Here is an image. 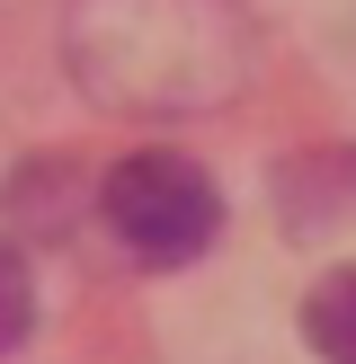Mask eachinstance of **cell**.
Returning <instances> with one entry per match:
<instances>
[{"mask_svg": "<svg viewBox=\"0 0 356 364\" xmlns=\"http://www.w3.org/2000/svg\"><path fill=\"white\" fill-rule=\"evenodd\" d=\"M249 27L231 0H80L71 80L116 116H196L241 80Z\"/></svg>", "mask_w": 356, "mask_h": 364, "instance_id": "1", "label": "cell"}, {"mask_svg": "<svg viewBox=\"0 0 356 364\" xmlns=\"http://www.w3.org/2000/svg\"><path fill=\"white\" fill-rule=\"evenodd\" d=\"M98 213L142 267H187L196 249L223 231V196L196 160L178 151H134L98 178Z\"/></svg>", "mask_w": 356, "mask_h": 364, "instance_id": "2", "label": "cell"}, {"mask_svg": "<svg viewBox=\"0 0 356 364\" xmlns=\"http://www.w3.org/2000/svg\"><path fill=\"white\" fill-rule=\"evenodd\" d=\"M303 338L320 364H356V267H330L303 302Z\"/></svg>", "mask_w": 356, "mask_h": 364, "instance_id": "3", "label": "cell"}, {"mask_svg": "<svg viewBox=\"0 0 356 364\" xmlns=\"http://www.w3.org/2000/svg\"><path fill=\"white\" fill-rule=\"evenodd\" d=\"M27 329H36V276H27V258L0 240V355H9Z\"/></svg>", "mask_w": 356, "mask_h": 364, "instance_id": "4", "label": "cell"}]
</instances>
